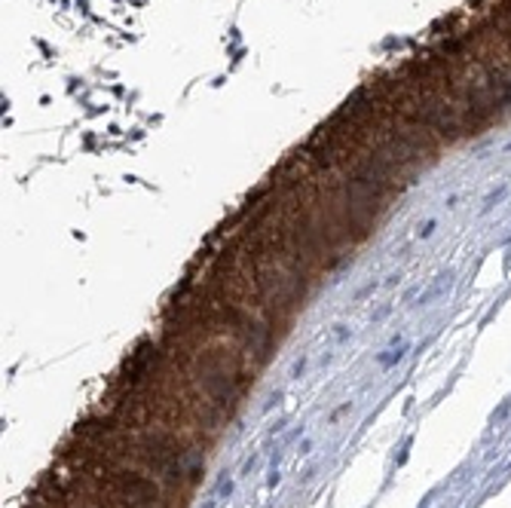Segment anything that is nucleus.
Segmentation results:
<instances>
[{"mask_svg": "<svg viewBox=\"0 0 511 508\" xmlns=\"http://www.w3.org/2000/svg\"><path fill=\"white\" fill-rule=\"evenodd\" d=\"M107 481L114 487V493L129 505V508H153L159 502V487L138 475V471H126V468H111L107 471Z\"/></svg>", "mask_w": 511, "mask_h": 508, "instance_id": "f257e3e1", "label": "nucleus"}, {"mask_svg": "<svg viewBox=\"0 0 511 508\" xmlns=\"http://www.w3.org/2000/svg\"><path fill=\"white\" fill-rule=\"evenodd\" d=\"M404 358V349H398V352H389V355H380L377 361L383 365V368H389V365H395V361H401Z\"/></svg>", "mask_w": 511, "mask_h": 508, "instance_id": "f03ea898", "label": "nucleus"}, {"mask_svg": "<svg viewBox=\"0 0 511 508\" xmlns=\"http://www.w3.org/2000/svg\"><path fill=\"white\" fill-rule=\"evenodd\" d=\"M432 230H435V221H429L425 227H419V236H432Z\"/></svg>", "mask_w": 511, "mask_h": 508, "instance_id": "7ed1b4c3", "label": "nucleus"}, {"mask_svg": "<svg viewBox=\"0 0 511 508\" xmlns=\"http://www.w3.org/2000/svg\"><path fill=\"white\" fill-rule=\"evenodd\" d=\"M422 508H425V505H422Z\"/></svg>", "mask_w": 511, "mask_h": 508, "instance_id": "20e7f679", "label": "nucleus"}]
</instances>
